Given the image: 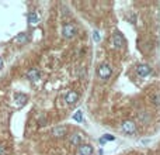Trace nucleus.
<instances>
[{"mask_svg":"<svg viewBox=\"0 0 160 155\" xmlns=\"http://www.w3.org/2000/svg\"><path fill=\"white\" fill-rule=\"evenodd\" d=\"M77 34V27L73 23H65L62 26V37L66 40H72Z\"/></svg>","mask_w":160,"mask_h":155,"instance_id":"f257e3e1","label":"nucleus"},{"mask_svg":"<svg viewBox=\"0 0 160 155\" xmlns=\"http://www.w3.org/2000/svg\"><path fill=\"white\" fill-rule=\"evenodd\" d=\"M97 73L101 79H108L111 75H112V69L108 63H101L98 68H97Z\"/></svg>","mask_w":160,"mask_h":155,"instance_id":"f03ea898","label":"nucleus"},{"mask_svg":"<svg viewBox=\"0 0 160 155\" xmlns=\"http://www.w3.org/2000/svg\"><path fill=\"white\" fill-rule=\"evenodd\" d=\"M83 138H84V135L82 133H73L69 137V144L72 147H79V145L83 144Z\"/></svg>","mask_w":160,"mask_h":155,"instance_id":"7ed1b4c3","label":"nucleus"},{"mask_svg":"<svg viewBox=\"0 0 160 155\" xmlns=\"http://www.w3.org/2000/svg\"><path fill=\"white\" fill-rule=\"evenodd\" d=\"M121 127H122V131L127 133V134H133V133L136 131V124H135L132 120H125V121H122Z\"/></svg>","mask_w":160,"mask_h":155,"instance_id":"20e7f679","label":"nucleus"},{"mask_svg":"<svg viewBox=\"0 0 160 155\" xmlns=\"http://www.w3.org/2000/svg\"><path fill=\"white\" fill-rule=\"evenodd\" d=\"M77 100H79V93L76 92V90H69V92L65 95V102L67 103V104H76Z\"/></svg>","mask_w":160,"mask_h":155,"instance_id":"39448f33","label":"nucleus"},{"mask_svg":"<svg viewBox=\"0 0 160 155\" xmlns=\"http://www.w3.org/2000/svg\"><path fill=\"white\" fill-rule=\"evenodd\" d=\"M124 44H125V40H124V37L121 33H114L112 34V47L114 48H122Z\"/></svg>","mask_w":160,"mask_h":155,"instance_id":"423d86ee","label":"nucleus"},{"mask_svg":"<svg viewBox=\"0 0 160 155\" xmlns=\"http://www.w3.org/2000/svg\"><path fill=\"white\" fill-rule=\"evenodd\" d=\"M25 76H27V79L31 80V82H37V80L41 79V72L37 68H31L30 71H27Z\"/></svg>","mask_w":160,"mask_h":155,"instance_id":"0eeeda50","label":"nucleus"},{"mask_svg":"<svg viewBox=\"0 0 160 155\" xmlns=\"http://www.w3.org/2000/svg\"><path fill=\"white\" fill-rule=\"evenodd\" d=\"M93 145L82 144L77 147V155H93Z\"/></svg>","mask_w":160,"mask_h":155,"instance_id":"6e6552de","label":"nucleus"},{"mask_svg":"<svg viewBox=\"0 0 160 155\" xmlns=\"http://www.w3.org/2000/svg\"><path fill=\"white\" fill-rule=\"evenodd\" d=\"M66 134H67V127H65V125H56V127L52 130V135L55 138H62V137H65Z\"/></svg>","mask_w":160,"mask_h":155,"instance_id":"1a4fd4ad","label":"nucleus"},{"mask_svg":"<svg viewBox=\"0 0 160 155\" xmlns=\"http://www.w3.org/2000/svg\"><path fill=\"white\" fill-rule=\"evenodd\" d=\"M136 72L140 78H145V76H147L150 72H152V68H150L147 63H140V65H138Z\"/></svg>","mask_w":160,"mask_h":155,"instance_id":"9d476101","label":"nucleus"},{"mask_svg":"<svg viewBox=\"0 0 160 155\" xmlns=\"http://www.w3.org/2000/svg\"><path fill=\"white\" fill-rule=\"evenodd\" d=\"M27 100H28V97H27L25 93H16V95H14V103H16V106H18V107L25 104Z\"/></svg>","mask_w":160,"mask_h":155,"instance_id":"9b49d317","label":"nucleus"},{"mask_svg":"<svg viewBox=\"0 0 160 155\" xmlns=\"http://www.w3.org/2000/svg\"><path fill=\"white\" fill-rule=\"evenodd\" d=\"M138 120H139V123H142V124L149 123V120H150L149 113H147V112H139V113H138Z\"/></svg>","mask_w":160,"mask_h":155,"instance_id":"f8f14e48","label":"nucleus"},{"mask_svg":"<svg viewBox=\"0 0 160 155\" xmlns=\"http://www.w3.org/2000/svg\"><path fill=\"white\" fill-rule=\"evenodd\" d=\"M27 21H28V24L30 26H35V24L40 21V17H38V14L37 13H30L28 16H27Z\"/></svg>","mask_w":160,"mask_h":155,"instance_id":"ddd939ff","label":"nucleus"},{"mask_svg":"<svg viewBox=\"0 0 160 155\" xmlns=\"http://www.w3.org/2000/svg\"><path fill=\"white\" fill-rule=\"evenodd\" d=\"M150 102H152L153 106H157V107H159L160 106V90H156V92L152 93V96H150Z\"/></svg>","mask_w":160,"mask_h":155,"instance_id":"4468645a","label":"nucleus"},{"mask_svg":"<svg viewBox=\"0 0 160 155\" xmlns=\"http://www.w3.org/2000/svg\"><path fill=\"white\" fill-rule=\"evenodd\" d=\"M14 41L18 44H25L27 41H28V34L27 33H20V34H17L16 38H14Z\"/></svg>","mask_w":160,"mask_h":155,"instance_id":"2eb2a0df","label":"nucleus"},{"mask_svg":"<svg viewBox=\"0 0 160 155\" xmlns=\"http://www.w3.org/2000/svg\"><path fill=\"white\" fill-rule=\"evenodd\" d=\"M83 119L84 117H83V112H82V110H77V112L73 114V120L74 121H77V123H82L83 121Z\"/></svg>","mask_w":160,"mask_h":155,"instance_id":"dca6fc26","label":"nucleus"},{"mask_svg":"<svg viewBox=\"0 0 160 155\" xmlns=\"http://www.w3.org/2000/svg\"><path fill=\"white\" fill-rule=\"evenodd\" d=\"M93 40L96 41V43H100L101 37H100V33H98V31H94L93 33Z\"/></svg>","mask_w":160,"mask_h":155,"instance_id":"f3484780","label":"nucleus"},{"mask_svg":"<svg viewBox=\"0 0 160 155\" xmlns=\"http://www.w3.org/2000/svg\"><path fill=\"white\" fill-rule=\"evenodd\" d=\"M103 138L105 140V141H114V140H115V137H114V135H111V134H105Z\"/></svg>","mask_w":160,"mask_h":155,"instance_id":"a211bd4d","label":"nucleus"},{"mask_svg":"<svg viewBox=\"0 0 160 155\" xmlns=\"http://www.w3.org/2000/svg\"><path fill=\"white\" fill-rule=\"evenodd\" d=\"M0 155H7V149L2 144H0Z\"/></svg>","mask_w":160,"mask_h":155,"instance_id":"6ab92c4d","label":"nucleus"},{"mask_svg":"<svg viewBox=\"0 0 160 155\" xmlns=\"http://www.w3.org/2000/svg\"><path fill=\"white\" fill-rule=\"evenodd\" d=\"M3 65H4V62H3V58H2V56H0V69H2V68H3Z\"/></svg>","mask_w":160,"mask_h":155,"instance_id":"aec40b11","label":"nucleus"}]
</instances>
